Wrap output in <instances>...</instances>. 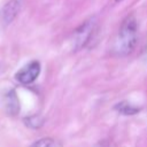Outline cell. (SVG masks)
<instances>
[{
    "label": "cell",
    "mask_w": 147,
    "mask_h": 147,
    "mask_svg": "<svg viewBox=\"0 0 147 147\" xmlns=\"http://www.w3.org/2000/svg\"><path fill=\"white\" fill-rule=\"evenodd\" d=\"M25 124L29 127L38 129L42 124V118L39 117V116H30V117H26L25 118Z\"/></svg>",
    "instance_id": "7"
},
{
    "label": "cell",
    "mask_w": 147,
    "mask_h": 147,
    "mask_svg": "<svg viewBox=\"0 0 147 147\" xmlns=\"http://www.w3.org/2000/svg\"><path fill=\"white\" fill-rule=\"evenodd\" d=\"M23 2L24 0H9L6 2V5L2 7L1 13H0L1 21L5 25L10 24L16 18V16L22 9Z\"/></svg>",
    "instance_id": "4"
},
{
    "label": "cell",
    "mask_w": 147,
    "mask_h": 147,
    "mask_svg": "<svg viewBox=\"0 0 147 147\" xmlns=\"http://www.w3.org/2000/svg\"><path fill=\"white\" fill-rule=\"evenodd\" d=\"M118 111L121 113H124V114H134L137 111H139V109L134 108V107H131L130 105H127L126 102H122L121 105H118Z\"/></svg>",
    "instance_id": "8"
},
{
    "label": "cell",
    "mask_w": 147,
    "mask_h": 147,
    "mask_svg": "<svg viewBox=\"0 0 147 147\" xmlns=\"http://www.w3.org/2000/svg\"><path fill=\"white\" fill-rule=\"evenodd\" d=\"M39 74H40V63L38 61H31L16 72L15 78L18 83L28 85L33 83L39 76Z\"/></svg>",
    "instance_id": "3"
},
{
    "label": "cell",
    "mask_w": 147,
    "mask_h": 147,
    "mask_svg": "<svg viewBox=\"0 0 147 147\" xmlns=\"http://www.w3.org/2000/svg\"><path fill=\"white\" fill-rule=\"evenodd\" d=\"M121 1H123V0H115V2H121Z\"/></svg>",
    "instance_id": "9"
},
{
    "label": "cell",
    "mask_w": 147,
    "mask_h": 147,
    "mask_svg": "<svg viewBox=\"0 0 147 147\" xmlns=\"http://www.w3.org/2000/svg\"><path fill=\"white\" fill-rule=\"evenodd\" d=\"M146 60H147V51H146Z\"/></svg>",
    "instance_id": "10"
},
{
    "label": "cell",
    "mask_w": 147,
    "mask_h": 147,
    "mask_svg": "<svg viewBox=\"0 0 147 147\" xmlns=\"http://www.w3.org/2000/svg\"><path fill=\"white\" fill-rule=\"evenodd\" d=\"M5 108L9 115H17L18 114L20 102H18V98H17L14 90H10L5 95Z\"/></svg>",
    "instance_id": "5"
},
{
    "label": "cell",
    "mask_w": 147,
    "mask_h": 147,
    "mask_svg": "<svg viewBox=\"0 0 147 147\" xmlns=\"http://www.w3.org/2000/svg\"><path fill=\"white\" fill-rule=\"evenodd\" d=\"M95 26H96V20L93 16V17H90L86 21H84L74 31V36H72L74 51H79L86 46V44L90 41V39L95 30Z\"/></svg>",
    "instance_id": "2"
},
{
    "label": "cell",
    "mask_w": 147,
    "mask_h": 147,
    "mask_svg": "<svg viewBox=\"0 0 147 147\" xmlns=\"http://www.w3.org/2000/svg\"><path fill=\"white\" fill-rule=\"evenodd\" d=\"M138 40V22L134 15H127L117 32L114 42V53L118 56H126L136 47Z\"/></svg>",
    "instance_id": "1"
},
{
    "label": "cell",
    "mask_w": 147,
    "mask_h": 147,
    "mask_svg": "<svg viewBox=\"0 0 147 147\" xmlns=\"http://www.w3.org/2000/svg\"><path fill=\"white\" fill-rule=\"evenodd\" d=\"M30 147H62L61 144L53 138H42L34 141Z\"/></svg>",
    "instance_id": "6"
}]
</instances>
